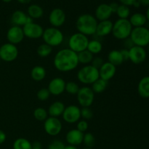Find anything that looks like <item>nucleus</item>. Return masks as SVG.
Instances as JSON below:
<instances>
[{
  "mask_svg": "<svg viewBox=\"0 0 149 149\" xmlns=\"http://www.w3.org/2000/svg\"><path fill=\"white\" fill-rule=\"evenodd\" d=\"M137 0H119L122 4H124V5H126L127 7L129 6H132L134 3Z\"/></svg>",
  "mask_w": 149,
  "mask_h": 149,
  "instance_id": "c03bdc74",
  "label": "nucleus"
},
{
  "mask_svg": "<svg viewBox=\"0 0 149 149\" xmlns=\"http://www.w3.org/2000/svg\"><path fill=\"white\" fill-rule=\"evenodd\" d=\"M44 10L38 4H31L28 8V15L32 19H39L43 16Z\"/></svg>",
  "mask_w": 149,
  "mask_h": 149,
  "instance_id": "bb28decb",
  "label": "nucleus"
},
{
  "mask_svg": "<svg viewBox=\"0 0 149 149\" xmlns=\"http://www.w3.org/2000/svg\"><path fill=\"white\" fill-rule=\"evenodd\" d=\"M65 18L66 16L62 9L55 8L49 13V22L52 27L58 29L65 23Z\"/></svg>",
  "mask_w": 149,
  "mask_h": 149,
  "instance_id": "4468645a",
  "label": "nucleus"
},
{
  "mask_svg": "<svg viewBox=\"0 0 149 149\" xmlns=\"http://www.w3.org/2000/svg\"><path fill=\"white\" fill-rule=\"evenodd\" d=\"M130 38L134 45L145 47L149 44V29L145 26L133 28Z\"/></svg>",
  "mask_w": 149,
  "mask_h": 149,
  "instance_id": "423d86ee",
  "label": "nucleus"
},
{
  "mask_svg": "<svg viewBox=\"0 0 149 149\" xmlns=\"http://www.w3.org/2000/svg\"><path fill=\"white\" fill-rule=\"evenodd\" d=\"M62 123L58 118L49 116L44 123V129L45 132L50 136H56L61 133L62 130Z\"/></svg>",
  "mask_w": 149,
  "mask_h": 149,
  "instance_id": "9d476101",
  "label": "nucleus"
},
{
  "mask_svg": "<svg viewBox=\"0 0 149 149\" xmlns=\"http://www.w3.org/2000/svg\"><path fill=\"white\" fill-rule=\"evenodd\" d=\"M1 58H0V63H1Z\"/></svg>",
  "mask_w": 149,
  "mask_h": 149,
  "instance_id": "bf43d9fd",
  "label": "nucleus"
},
{
  "mask_svg": "<svg viewBox=\"0 0 149 149\" xmlns=\"http://www.w3.org/2000/svg\"><path fill=\"white\" fill-rule=\"evenodd\" d=\"M32 149H42V148H32Z\"/></svg>",
  "mask_w": 149,
  "mask_h": 149,
  "instance_id": "13d9d810",
  "label": "nucleus"
},
{
  "mask_svg": "<svg viewBox=\"0 0 149 149\" xmlns=\"http://www.w3.org/2000/svg\"><path fill=\"white\" fill-rule=\"evenodd\" d=\"M0 47H1V45H0Z\"/></svg>",
  "mask_w": 149,
  "mask_h": 149,
  "instance_id": "052dcab7",
  "label": "nucleus"
},
{
  "mask_svg": "<svg viewBox=\"0 0 149 149\" xmlns=\"http://www.w3.org/2000/svg\"><path fill=\"white\" fill-rule=\"evenodd\" d=\"M138 1L141 5L145 6V7L149 6V0H138Z\"/></svg>",
  "mask_w": 149,
  "mask_h": 149,
  "instance_id": "09e8293b",
  "label": "nucleus"
},
{
  "mask_svg": "<svg viewBox=\"0 0 149 149\" xmlns=\"http://www.w3.org/2000/svg\"><path fill=\"white\" fill-rule=\"evenodd\" d=\"M103 63H104V61L101 57H94L91 63V65L97 69H99Z\"/></svg>",
  "mask_w": 149,
  "mask_h": 149,
  "instance_id": "a19ab883",
  "label": "nucleus"
},
{
  "mask_svg": "<svg viewBox=\"0 0 149 149\" xmlns=\"http://www.w3.org/2000/svg\"><path fill=\"white\" fill-rule=\"evenodd\" d=\"M146 17L147 20L149 21V6L148 7V9L146 10Z\"/></svg>",
  "mask_w": 149,
  "mask_h": 149,
  "instance_id": "864d4df0",
  "label": "nucleus"
},
{
  "mask_svg": "<svg viewBox=\"0 0 149 149\" xmlns=\"http://www.w3.org/2000/svg\"><path fill=\"white\" fill-rule=\"evenodd\" d=\"M23 31L24 36L29 39H39L42 37L44 33V29L42 26L33 22L27 23L23 26Z\"/></svg>",
  "mask_w": 149,
  "mask_h": 149,
  "instance_id": "f8f14e48",
  "label": "nucleus"
},
{
  "mask_svg": "<svg viewBox=\"0 0 149 149\" xmlns=\"http://www.w3.org/2000/svg\"><path fill=\"white\" fill-rule=\"evenodd\" d=\"M80 87L77 83L74 81H68L65 84V91L70 95H77Z\"/></svg>",
  "mask_w": 149,
  "mask_h": 149,
  "instance_id": "c9c22d12",
  "label": "nucleus"
},
{
  "mask_svg": "<svg viewBox=\"0 0 149 149\" xmlns=\"http://www.w3.org/2000/svg\"><path fill=\"white\" fill-rule=\"evenodd\" d=\"M87 49L89 52H91L93 55H97L101 52L102 49H103V45L97 39H93L91 41H89Z\"/></svg>",
  "mask_w": 149,
  "mask_h": 149,
  "instance_id": "c85d7f7f",
  "label": "nucleus"
},
{
  "mask_svg": "<svg viewBox=\"0 0 149 149\" xmlns=\"http://www.w3.org/2000/svg\"><path fill=\"white\" fill-rule=\"evenodd\" d=\"M6 139H7V135H6L5 132L0 130V144L4 143Z\"/></svg>",
  "mask_w": 149,
  "mask_h": 149,
  "instance_id": "49530a36",
  "label": "nucleus"
},
{
  "mask_svg": "<svg viewBox=\"0 0 149 149\" xmlns=\"http://www.w3.org/2000/svg\"><path fill=\"white\" fill-rule=\"evenodd\" d=\"M46 70L43 66L36 65L31 71V77L35 81H42L46 77Z\"/></svg>",
  "mask_w": 149,
  "mask_h": 149,
  "instance_id": "393cba45",
  "label": "nucleus"
},
{
  "mask_svg": "<svg viewBox=\"0 0 149 149\" xmlns=\"http://www.w3.org/2000/svg\"><path fill=\"white\" fill-rule=\"evenodd\" d=\"M82 149H93V148H87V147H85V148H84Z\"/></svg>",
  "mask_w": 149,
  "mask_h": 149,
  "instance_id": "6e6d98bb",
  "label": "nucleus"
},
{
  "mask_svg": "<svg viewBox=\"0 0 149 149\" xmlns=\"http://www.w3.org/2000/svg\"><path fill=\"white\" fill-rule=\"evenodd\" d=\"M13 149H32V143L27 139L20 138L13 143Z\"/></svg>",
  "mask_w": 149,
  "mask_h": 149,
  "instance_id": "7c9ffc66",
  "label": "nucleus"
},
{
  "mask_svg": "<svg viewBox=\"0 0 149 149\" xmlns=\"http://www.w3.org/2000/svg\"><path fill=\"white\" fill-rule=\"evenodd\" d=\"M132 6H134V7H136V8H138V7H139L140 6H141V4H140V3L138 2V0H137V1H135V3H134L133 5H132Z\"/></svg>",
  "mask_w": 149,
  "mask_h": 149,
  "instance_id": "603ef678",
  "label": "nucleus"
},
{
  "mask_svg": "<svg viewBox=\"0 0 149 149\" xmlns=\"http://www.w3.org/2000/svg\"><path fill=\"white\" fill-rule=\"evenodd\" d=\"M84 134L77 129L71 130L67 132L65 135V140L69 145L77 146L82 143Z\"/></svg>",
  "mask_w": 149,
  "mask_h": 149,
  "instance_id": "6ab92c4d",
  "label": "nucleus"
},
{
  "mask_svg": "<svg viewBox=\"0 0 149 149\" xmlns=\"http://www.w3.org/2000/svg\"><path fill=\"white\" fill-rule=\"evenodd\" d=\"M50 93L47 88H42L36 93V97L41 101H46L49 99Z\"/></svg>",
  "mask_w": 149,
  "mask_h": 149,
  "instance_id": "e433bc0d",
  "label": "nucleus"
},
{
  "mask_svg": "<svg viewBox=\"0 0 149 149\" xmlns=\"http://www.w3.org/2000/svg\"><path fill=\"white\" fill-rule=\"evenodd\" d=\"M113 24V23L109 20L99 21L97 23L95 34L97 36H100V37L108 36L112 32Z\"/></svg>",
  "mask_w": 149,
  "mask_h": 149,
  "instance_id": "412c9836",
  "label": "nucleus"
},
{
  "mask_svg": "<svg viewBox=\"0 0 149 149\" xmlns=\"http://www.w3.org/2000/svg\"><path fill=\"white\" fill-rule=\"evenodd\" d=\"M65 144L62 141L55 140L48 146L47 149H65Z\"/></svg>",
  "mask_w": 149,
  "mask_h": 149,
  "instance_id": "58836bf2",
  "label": "nucleus"
},
{
  "mask_svg": "<svg viewBox=\"0 0 149 149\" xmlns=\"http://www.w3.org/2000/svg\"><path fill=\"white\" fill-rule=\"evenodd\" d=\"M33 116L36 120L43 122L48 118V112L44 108L38 107L33 111Z\"/></svg>",
  "mask_w": 149,
  "mask_h": 149,
  "instance_id": "473e14b6",
  "label": "nucleus"
},
{
  "mask_svg": "<svg viewBox=\"0 0 149 149\" xmlns=\"http://www.w3.org/2000/svg\"><path fill=\"white\" fill-rule=\"evenodd\" d=\"M100 78L99 71L90 64L83 66L77 73V79L84 84H93Z\"/></svg>",
  "mask_w": 149,
  "mask_h": 149,
  "instance_id": "20e7f679",
  "label": "nucleus"
},
{
  "mask_svg": "<svg viewBox=\"0 0 149 149\" xmlns=\"http://www.w3.org/2000/svg\"><path fill=\"white\" fill-rule=\"evenodd\" d=\"M129 21L132 27H143L146 24L147 18L146 17V15L141 13H136L130 16Z\"/></svg>",
  "mask_w": 149,
  "mask_h": 149,
  "instance_id": "b1692460",
  "label": "nucleus"
},
{
  "mask_svg": "<svg viewBox=\"0 0 149 149\" xmlns=\"http://www.w3.org/2000/svg\"><path fill=\"white\" fill-rule=\"evenodd\" d=\"M77 55H78L79 63H81L84 65H90V63L93 61V58H94L93 54L89 52L87 49L79 52V53H77Z\"/></svg>",
  "mask_w": 149,
  "mask_h": 149,
  "instance_id": "cd10ccee",
  "label": "nucleus"
},
{
  "mask_svg": "<svg viewBox=\"0 0 149 149\" xmlns=\"http://www.w3.org/2000/svg\"><path fill=\"white\" fill-rule=\"evenodd\" d=\"M42 39L45 44L52 47L59 46L63 43L64 36L63 32L58 28L49 27L44 30Z\"/></svg>",
  "mask_w": 149,
  "mask_h": 149,
  "instance_id": "39448f33",
  "label": "nucleus"
},
{
  "mask_svg": "<svg viewBox=\"0 0 149 149\" xmlns=\"http://www.w3.org/2000/svg\"><path fill=\"white\" fill-rule=\"evenodd\" d=\"M109 81L103 79L99 78L98 79L96 80L93 84H92V90L94 92V93L100 94V93H103L107 88Z\"/></svg>",
  "mask_w": 149,
  "mask_h": 149,
  "instance_id": "c756f323",
  "label": "nucleus"
},
{
  "mask_svg": "<svg viewBox=\"0 0 149 149\" xmlns=\"http://www.w3.org/2000/svg\"><path fill=\"white\" fill-rule=\"evenodd\" d=\"M125 47H126V48H125V49H130L131 47H132L133 46H135L133 44V42H132V40L130 39V38H128V39H125Z\"/></svg>",
  "mask_w": 149,
  "mask_h": 149,
  "instance_id": "37998d69",
  "label": "nucleus"
},
{
  "mask_svg": "<svg viewBox=\"0 0 149 149\" xmlns=\"http://www.w3.org/2000/svg\"><path fill=\"white\" fill-rule=\"evenodd\" d=\"M18 56V49L16 45L5 43L0 47V58L5 62H12Z\"/></svg>",
  "mask_w": 149,
  "mask_h": 149,
  "instance_id": "1a4fd4ad",
  "label": "nucleus"
},
{
  "mask_svg": "<svg viewBox=\"0 0 149 149\" xmlns=\"http://www.w3.org/2000/svg\"><path fill=\"white\" fill-rule=\"evenodd\" d=\"M78 103L81 107H90L95 100V93L91 87H81L77 95Z\"/></svg>",
  "mask_w": 149,
  "mask_h": 149,
  "instance_id": "6e6552de",
  "label": "nucleus"
},
{
  "mask_svg": "<svg viewBox=\"0 0 149 149\" xmlns=\"http://www.w3.org/2000/svg\"><path fill=\"white\" fill-rule=\"evenodd\" d=\"M32 148H42V144L38 141H35L32 143Z\"/></svg>",
  "mask_w": 149,
  "mask_h": 149,
  "instance_id": "de8ad7c7",
  "label": "nucleus"
},
{
  "mask_svg": "<svg viewBox=\"0 0 149 149\" xmlns=\"http://www.w3.org/2000/svg\"><path fill=\"white\" fill-rule=\"evenodd\" d=\"M147 47H148V52H149V44H148V45Z\"/></svg>",
  "mask_w": 149,
  "mask_h": 149,
  "instance_id": "4d7b16f0",
  "label": "nucleus"
},
{
  "mask_svg": "<svg viewBox=\"0 0 149 149\" xmlns=\"http://www.w3.org/2000/svg\"><path fill=\"white\" fill-rule=\"evenodd\" d=\"M121 53H122V58H123L124 61H126L129 60V49H122L120 50Z\"/></svg>",
  "mask_w": 149,
  "mask_h": 149,
  "instance_id": "79ce46f5",
  "label": "nucleus"
},
{
  "mask_svg": "<svg viewBox=\"0 0 149 149\" xmlns=\"http://www.w3.org/2000/svg\"><path fill=\"white\" fill-rule=\"evenodd\" d=\"M93 116V112L90 107H82L81 109V117L84 120L91 119Z\"/></svg>",
  "mask_w": 149,
  "mask_h": 149,
  "instance_id": "4c0bfd02",
  "label": "nucleus"
},
{
  "mask_svg": "<svg viewBox=\"0 0 149 149\" xmlns=\"http://www.w3.org/2000/svg\"><path fill=\"white\" fill-rule=\"evenodd\" d=\"M17 1H18L19 3H20V4H29V3H30L31 1V0H17Z\"/></svg>",
  "mask_w": 149,
  "mask_h": 149,
  "instance_id": "8fccbe9b",
  "label": "nucleus"
},
{
  "mask_svg": "<svg viewBox=\"0 0 149 149\" xmlns=\"http://www.w3.org/2000/svg\"><path fill=\"white\" fill-rule=\"evenodd\" d=\"M97 23L95 16L90 14H82L77 18L76 27L79 33L87 36H93L95 34Z\"/></svg>",
  "mask_w": 149,
  "mask_h": 149,
  "instance_id": "f03ea898",
  "label": "nucleus"
},
{
  "mask_svg": "<svg viewBox=\"0 0 149 149\" xmlns=\"http://www.w3.org/2000/svg\"><path fill=\"white\" fill-rule=\"evenodd\" d=\"M98 71L100 78L109 81L116 74V67L108 61V62H104Z\"/></svg>",
  "mask_w": 149,
  "mask_h": 149,
  "instance_id": "a211bd4d",
  "label": "nucleus"
},
{
  "mask_svg": "<svg viewBox=\"0 0 149 149\" xmlns=\"http://www.w3.org/2000/svg\"><path fill=\"white\" fill-rule=\"evenodd\" d=\"M88 36L77 32L71 35L68 40V47L69 49L75 52L76 53L87 49L89 43Z\"/></svg>",
  "mask_w": 149,
  "mask_h": 149,
  "instance_id": "0eeeda50",
  "label": "nucleus"
},
{
  "mask_svg": "<svg viewBox=\"0 0 149 149\" xmlns=\"http://www.w3.org/2000/svg\"><path fill=\"white\" fill-rule=\"evenodd\" d=\"M132 26L128 19H118L113 24L111 33L116 39L125 40L130 38Z\"/></svg>",
  "mask_w": 149,
  "mask_h": 149,
  "instance_id": "7ed1b4c3",
  "label": "nucleus"
},
{
  "mask_svg": "<svg viewBox=\"0 0 149 149\" xmlns=\"http://www.w3.org/2000/svg\"><path fill=\"white\" fill-rule=\"evenodd\" d=\"M112 12L110 8V6L108 4H101L96 8L95 12V17L99 21L109 20L111 16L112 15Z\"/></svg>",
  "mask_w": 149,
  "mask_h": 149,
  "instance_id": "aec40b11",
  "label": "nucleus"
},
{
  "mask_svg": "<svg viewBox=\"0 0 149 149\" xmlns=\"http://www.w3.org/2000/svg\"><path fill=\"white\" fill-rule=\"evenodd\" d=\"M116 13L119 19H127L130 15V10L127 6L120 4Z\"/></svg>",
  "mask_w": 149,
  "mask_h": 149,
  "instance_id": "72a5a7b5",
  "label": "nucleus"
},
{
  "mask_svg": "<svg viewBox=\"0 0 149 149\" xmlns=\"http://www.w3.org/2000/svg\"><path fill=\"white\" fill-rule=\"evenodd\" d=\"M147 53L144 47L133 46L129 49V60L134 64H141L146 61Z\"/></svg>",
  "mask_w": 149,
  "mask_h": 149,
  "instance_id": "ddd939ff",
  "label": "nucleus"
},
{
  "mask_svg": "<svg viewBox=\"0 0 149 149\" xmlns=\"http://www.w3.org/2000/svg\"><path fill=\"white\" fill-rule=\"evenodd\" d=\"M11 21L13 26H24L27 23H32L33 19L26 14L21 10H16L13 13L11 16Z\"/></svg>",
  "mask_w": 149,
  "mask_h": 149,
  "instance_id": "f3484780",
  "label": "nucleus"
},
{
  "mask_svg": "<svg viewBox=\"0 0 149 149\" xmlns=\"http://www.w3.org/2000/svg\"><path fill=\"white\" fill-rule=\"evenodd\" d=\"M109 6H110V8L111 10L112 13H116V11H117L118 8H119V4H117L116 2H112L109 4Z\"/></svg>",
  "mask_w": 149,
  "mask_h": 149,
  "instance_id": "a18cd8bd",
  "label": "nucleus"
},
{
  "mask_svg": "<svg viewBox=\"0 0 149 149\" xmlns=\"http://www.w3.org/2000/svg\"><path fill=\"white\" fill-rule=\"evenodd\" d=\"M3 1H4V2H6V3H9V2H10V1H13V0H2Z\"/></svg>",
  "mask_w": 149,
  "mask_h": 149,
  "instance_id": "5fc2aeb1",
  "label": "nucleus"
},
{
  "mask_svg": "<svg viewBox=\"0 0 149 149\" xmlns=\"http://www.w3.org/2000/svg\"><path fill=\"white\" fill-rule=\"evenodd\" d=\"M65 84L66 82L61 77H55L49 81L47 89L50 93V95L58 96L63 94L65 91Z\"/></svg>",
  "mask_w": 149,
  "mask_h": 149,
  "instance_id": "dca6fc26",
  "label": "nucleus"
},
{
  "mask_svg": "<svg viewBox=\"0 0 149 149\" xmlns=\"http://www.w3.org/2000/svg\"><path fill=\"white\" fill-rule=\"evenodd\" d=\"M65 149H78V148H77V146H74L68 145V146H65Z\"/></svg>",
  "mask_w": 149,
  "mask_h": 149,
  "instance_id": "3c124183",
  "label": "nucleus"
},
{
  "mask_svg": "<svg viewBox=\"0 0 149 149\" xmlns=\"http://www.w3.org/2000/svg\"><path fill=\"white\" fill-rule=\"evenodd\" d=\"M138 92L140 96L143 98L149 97V76L144 77L140 80L138 85Z\"/></svg>",
  "mask_w": 149,
  "mask_h": 149,
  "instance_id": "5701e85b",
  "label": "nucleus"
},
{
  "mask_svg": "<svg viewBox=\"0 0 149 149\" xmlns=\"http://www.w3.org/2000/svg\"><path fill=\"white\" fill-rule=\"evenodd\" d=\"M52 51V47L47 44L44 43L39 45L37 48V55L41 58H47L51 54Z\"/></svg>",
  "mask_w": 149,
  "mask_h": 149,
  "instance_id": "2f4dec72",
  "label": "nucleus"
},
{
  "mask_svg": "<svg viewBox=\"0 0 149 149\" xmlns=\"http://www.w3.org/2000/svg\"><path fill=\"white\" fill-rule=\"evenodd\" d=\"M82 143L87 148H93L95 144V138L92 133L87 132V133L84 134Z\"/></svg>",
  "mask_w": 149,
  "mask_h": 149,
  "instance_id": "f704fd0d",
  "label": "nucleus"
},
{
  "mask_svg": "<svg viewBox=\"0 0 149 149\" xmlns=\"http://www.w3.org/2000/svg\"><path fill=\"white\" fill-rule=\"evenodd\" d=\"M24 33L23 28L20 26H13L9 29L7 33V39L8 42L13 45H17L20 43L24 39Z\"/></svg>",
  "mask_w": 149,
  "mask_h": 149,
  "instance_id": "2eb2a0df",
  "label": "nucleus"
},
{
  "mask_svg": "<svg viewBox=\"0 0 149 149\" xmlns=\"http://www.w3.org/2000/svg\"><path fill=\"white\" fill-rule=\"evenodd\" d=\"M89 127V125L87 123V122L86 120H79L78 122H77V129L78 130H79L80 132H84L88 130Z\"/></svg>",
  "mask_w": 149,
  "mask_h": 149,
  "instance_id": "ea45409f",
  "label": "nucleus"
},
{
  "mask_svg": "<svg viewBox=\"0 0 149 149\" xmlns=\"http://www.w3.org/2000/svg\"><path fill=\"white\" fill-rule=\"evenodd\" d=\"M62 116L66 123H77L81 118V109L75 105H70L65 108Z\"/></svg>",
  "mask_w": 149,
  "mask_h": 149,
  "instance_id": "9b49d317",
  "label": "nucleus"
},
{
  "mask_svg": "<svg viewBox=\"0 0 149 149\" xmlns=\"http://www.w3.org/2000/svg\"><path fill=\"white\" fill-rule=\"evenodd\" d=\"M108 60H109V63L113 64L116 67L122 65L124 63L122 53H121L120 50H117V49H113L109 52L108 55Z\"/></svg>",
  "mask_w": 149,
  "mask_h": 149,
  "instance_id": "a878e982",
  "label": "nucleus"
},
{
  "mask_svg": "<svg viewBox=\"0 0 149 149\" xmlns=\"http://www.w3.org/2000/svg\"><path fill=\"white\" fill-rule=\"evenodd\" d=\"M65 105L61 101H55L49 106L48 109V115L52 117L58 118L62 116L64 110H65Z\"/></svg>",
  "mask_w": 149,
  "mask_h": 149,
  "instance_id": "4be33fe9",
  "label": "nucleus"
},
{
  "mask_svg": "<svg viewBox=\"0 0 149 149\" xmlns=\"http://www.w3.org/2000/svg\"><path fill=\"white\" fill-rule=\"evenodd\" d=\"M53 64L58 71L61 72H69L75 69L79 64L78 55L69 48H64L55 54Z\"/></svg>",
  "mask_w": 149,
  "mask_h": 149,
  "instance_id": "f257e3e1",
  "label": "nucleus"
}]
</instances>
